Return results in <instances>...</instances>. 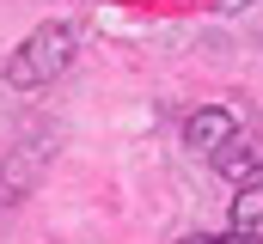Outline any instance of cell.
<instances>
[{"label":"cell","instance_id":"1","mask_svg":"<svg viewBox=\"0 0 263 244\" xmlns=\"http://www.w3.org/2000/svg\"><path fill=\"white\" fill-rule=\"evenodd\" d=\"M80 61V25H37L12 55H6V86L12 92H37V86H55L67 67Z\"/></svg>","mask_w":263,"mask_h":244},{"label":"cell","instance_id":"2","mask_svg":"<svg viewBox=\"0 0 263 244\" xmlns=\"http://www.w3.org/2000/svg\"><path fill=\"white\" fill-rule=\"evenodd\" d=\"M208 159H214V171H220L227 183H257L263 177V134L239 128V134H233L220 153H208Z\"/></svg>","mask_w":263,"mask_h":244},{"label":"cell","instance_id":"3","mask_svg":"<svg viewBox=\"0 0 263 244\" xmlns=\"http://www.w3.org/2000/svg\"><path fill=\"white\" fill-rule=\"evenodd\" d=\"M239 128H245V122L233 116V110L202 104V110H190V116H184V147H196V153H220V147H227Z\"/></svg>","mask_w":263,"mask_h":244},{"label":"cell","instance_id":"4","mask_svg":"<svg viewBox=\"0 0 263 244\" xmlns=\"http://www.w3.org/2000/svg\"><path fill=\"white\" fill-rule=\"evenodd\" d=\"M227 232H239V238L263 244V177H257V183H239L233 214H227Z\"/></svg>","mask_w":263,"mask_h":244},{"label":"cell","instance_id":"5","mask_svg":"<svg viewBox=\"0 0 263 244\" xmlns=\"http://www.w3.org/2000/svg\"><path fill=\"white\" fill-rule=\"evenodd\" d=\"M178 244H251V238H239V232H220V238L214 232H190V238H178Z\"/></svg>","mask_w":263,"mask_h":244},{"label":"cell","instance_id":"6","mask_svg":"<svg viewBox=\"0 0 263 244\" xmlns=\"http://www.w3.org/2000/svg\"><path fill=\"white\" fill-rule=\"evenodd\" d=\"M220 6H227V12H239V6H251V0H220Z\"/></svg>","mask_w":263,"mask_h":244}]
</instances>
